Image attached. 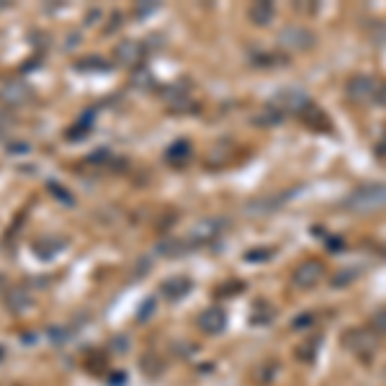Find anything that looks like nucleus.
Listing matches in <instances>:
<instances>
[{"instance_id": "1", "label": "nucleus", "mask_w": 386, "mask_h": 386, "mask_svg": "<svg viewBox=\"0 0 386 386\" xmlns=\"http://www.w3.org/2000/svg\"><path fill=\"white\" fill-rule=\"evenodd\" d=\"M345 207L353 211H376L386 209V186H360L348 196Z\"/></svg>"}, {"instance_id": "2", "label": "nucleus", "mask_w": 386, "mask_h": 386, "mask_svg": "<svg viewBox=\"0 0 386 386\" xmlns=\"http://www.w3.org/2000/svg\"><path fill=\"white\" fill-rule=\"evenodd\" d=\"M348 98L353 100V103H376L378 98H381V93H384V88H381V82H376L374 78H369V75H356V78H351V82H348Z\"/></svg>"}, {"instance_id": "3", "label": "nucleus", "mask_w": 386, "mask_h": 386, "mask_svg": "<svg viewBox=\"0 0 386 386\" xmlns=\"http://www.w3.org/2000/svg\"><path fill=\"white\" fill-rule=\"evenodd\" d=\"M342 345L351 353H356L358 358H371L374 351L378 348V337L371 330H351V333H345V337H342Z\"/></svg>"}, {"instance_id": "4", "label": "nucleus", "mask_w": 386, "mask_h": 386, "mask_svg": "<svg viewBox=\"0 0 386 386\" xmlns=\"http://www.w3.org/2000/svg\"><path fill=\"white\" fill-rule=\"evenodd\" d=\"M64 247H67V237H62V234H44V237L34 240V245H31L34 258H39V261L44 263L54 261Z\"/></svg>"}, {"instance_id": "5", "label": "nucleus", "mask_w": 386, "mask_h": 386, "mask_svg": "<svg viewBox=\"0 0 386 386\" xmlns=\"http://www.w3.org/2000/svg\"><path fill=\"white\" fill-rule=\"evenodd\" d=\"M279 42H281V46H283V49H288V52H304V49H312V44H315L317 39H315V34H312L309 28L291 26V28H286V31L279 36Z\"/></svg>"}, {"instance_id": "6", "label": "nucleus", "mask_w": 386, "mask_h": 386, "mask_svg": "<svg viewBox=\"0 0 386 386\" xmlns=\"http://www.w3.org/2000/svg\"><path fill=\"white\" fill-rule=\"evenodd\" d=\"M294 286L297 288H315L324 279V265L319 261H304L299 263L294 270Z\"/></svg>"}, {"instance_id": "7", "label": "nucleus", "mask_w": 386, "mask_h": 386, "mask_svg": "<svg viewBox=\"0 0 386 386\" xmlns=\"http://www.w3.org/2000/svg\"><path fill=\"white\" fill-rule=\"evenodd\" d=\"M3 304H6V309H8L10 315H26L28 309L34 306V297H31V291L24 286H13L6 291V297H3Z\"/></svg>"}, {"instance_id": "8", "label": "nucleus", "mask_w": 386, "mask_h": 386, "mask_svg": "<svg viewBox=\"0 0 386 386\" xmlns=\"http://www.w3.org/2000/svg\"><path fill=\"white\" fill-rule=\"evenodd\" d=\"M31 98H34L31 88L21 80H10L0 88V100H3L6 106H24V103H28Z\"/></svg>"}, {"instance_id": "9", "label": "nucleus", "mask_w": 386, "mask_h": 386, "mask_svg": "<svg viewBox=\"0 0 386 386\" xmlns=\"http://www.w3.org/2000/svg\"><path fill=\"white\" fill-rule=\"evenodd\" d=\"M114 57H116V62L124 64V67H137V64H142V60H144V44L132 42V39L119 42L116 49H114Z\"/></svg>"}, {"instance_id": "10", "label": "nucleus", "mask_w": 386, "mask_h": 386, "mask_svg": "<svg viewBox=\"0 0 386 386\" xmlns=\"http://www.w3.org/2000/svg\"><path fill=\"white\" fill-rule=\"evenodd\" d=\"M198 327H201V333H207V335H219L227 327L225 309H219V306H209L207 312L198 317Z\"/></svg>"}, {"instance_id": "11", "label": "nucleus", "mask_w": 386, "mask_h": 386, "mask_svg": "<svg viewBox=\"0 0 386 386\" xmlns=\"http://www.w3.org/2000/svg\"><path fill=\"white\" fill-rule=\"evenodd\" d=\"M188 291H191V281L186 279V276H173V279L160 283V294H162V299H168V301H178V299H183Z\"/></svg>"}, {"instance_id": "12", "label": "nucleus", "mask_w": 386, "mask_h": 386, "mask_svg": "<svg viewBox=\"0 0 386 386\" xmlns=\"http://www.w3.org/2000/svg\"><path fill=\"white\" fill-rule=\"evenodd\" d=\"M222 227H225V222H219V219H204V222H198L196 229H193V243H201V245L211 243V240H216L222 234Z\"/></svg>"}, {"instance_id": "13", "label": "nucleus", "mask_w": 386, "mask_h": 386, "mask_svg": "<svg viewBox=\"0 0 386 386\" xmlns=\"http://www.w3.org/2000/svg\"><path fill=\"white\" fill-rule=\"evenodd\" d=\"M276 16V8L273 3H252L250 10H247V18H250L255 26H268L270 21Z\"/></svg>"}, {"instance_id": "14", "label": "nucleus", "mask_w": 386, "mask_h": 386, "mask_svg": "<svg viewBox=\"0 0 386 386\" xmlns=\"http://www.w3.org/2000/svg\"><path fill=\"white\" fill-rule=\"evenodd\" d=\"M191 157V144L186 139H180V142H173L168 147V152H165V160L173 162V165H186Z\"/></svg>"}, {"instance_id": "15", "label": "nucleus", "mask_w": 386, "mask_h": 386, "mask_svg": "<svg viewBox=\"0 0 386 386\" xmlns=\"http://www.w3.org/2000/svg\"><path fill=\"white\" fill-rule=\"evenodd\" d=\"M299 116L304 119V121H306V124H309V126H315V129H327V126H330V121H327V116H324L322 111H319V108H317L315 103H312V100L306 103L304 111H301Z\"/></svg>"}, {"instance_id": "16", "label": "nucleus", "mask_w": 386, "mask_h": 386, "mask_svg": "<svg viewBox=\"0 0 386 386\" xmlns=\"http://www.w3.org/2000/svg\"><path fill=\"white\" fill-rule=\"evenodd\" d=\"M75 70L78 72H108L106 60L100 57H82L80 62H75Z\"/></svg>"}, {"instance_id": "17", "label": "nucleus", "mask_w": 386, "mask_h": 386, "mask_svg": "<svg viewBox=\"0 0 386 386\" xmlns=\"http://www.w3.org/2000/svg\"><path fill=\"white\" fill-rule=\"evenodd\" d=\"M157 252L165 255V258H178V255L186 252V243H180V240H162L157 245Z\"/></svg>"}, {"instance_id": "18", "label": "nucleus", "mask_w": 386, "mask_h": 386, "mask_svg": "<svg viewBox=\"0 0 386 386\" xmlns=\"http://www.w3.org/2000/svg\"><path fill=\"white\" fill-rule=\"evenodd\" d=\"M142 369L147 371V376H160L165 366H162V360H160V358H155L152 353H147V356L142 358Z\"/></svg>"}, {"instance_id": "19", "label": "nucleus", "mask_w": 386, "mask_h": 386, "mask_svg": "<svg viewBox=\"0 0 386 386\" xmlns=\"http://www.w3.org/2000/svg\"><path fill=\"white\" fill-rule=\"evenodd\" d=\"M46 188H49V193H52L54 198H57V201H62L64 207H72V204H75V198H72V193H67V191H64V186H60V183H49V186H46Z\"/></svg>"}, {"instance_id": "20", "label": "nucleus", "mask_w": 386, "mask_h": 386, "mask_svg": "<svg viewBox=\"0 0 386 386\" xmlns=\"http://www.w3.org/2000/svg\"><path fill=\"white\" fill-rule=\"evenodd\" d=\"M371 333L386 335V309H378L376 315L371 317Z\"/></svg>"}, {"instance_id": "21", "label": "nucleus", "mask_w": 386, "mask_h": 386, "mask_svg": "<svg viewBox=\"0 0 386 386\" xmlns=\"http://www.w3.org/2000/svg\"><path fill=\"white\" fill-rule=\"evenodd\" d=\"M88 119H90V114L85 116V121H80V124H75V129H67V139H82V137L88 134L90 132V126H88Z\"/></svg>"}, {"instance_id": "22", "label": "nucleus", "mask_w": 386, "mask_h": 386, "mask_svg": "<svg viewBox=\"0 0 386 386\" xmlns=\"http://www.w3.org/2000/svg\"><path fill=\"white\" fill-rule=\"evenodd\" d=\"M356 276H358V270L351 268V273H337V276L333 279V283H335V286H342V283H351Z\"/></svg>"}, {"instance_id": "23", "label": "nucleus", "mask_w": 386, "mask_h": 386, "mask_svg": "<svg viewBox=\"0 0 386 386\" xmlns=\"http://www.w3.org/2000/svg\"><path fill=\"white\" fill-rule=\"evenodd\" d=\"M10 126H13V116H10L6 108H0V134H3V132H8Z\"/></svg>"}, {"instance_id": "24", "label": "nucleus", "mask_w": 386, "mask_h": 386, "mask_svg": "<svg viewBox=\"0 0 386 386\" xmlns=\"http://www.w3.org/2000/svg\"><path fill=\"white\" fill-rule=\"evenodd\" d=\"M28 150H31V147H28L26 142H10L8 144V152L10 155H24V152H28Z\"/></svg>"}, {"instance_id": "25", "label": "nucleus", "mask_w": 386, "mask_h": 386, "mask_svg": "<svg viewBox=\"0 0 386 386\" xmlns=\"http://www.w3.org/2000/svg\"><path fill=\"white\" fill-rule=\"evenodd\" d=\"M152 309H155V301L150 299V301H147V304L142 306V315H137V319H139V322H144V319H150V315H152Z\"/></svg>"}, {"instance_id": "26", "label": "nucleus", "mask_w": 386, "mask_h": 386, "mask_svg": "<svg viewBox=\"0 0 386 386\" xmlns=\"http://www.w3.org/2000/svg\"><path fill=\"white\" fill-rule=\"evenodd\" d=\"M312 324V317H299L297 322H294V327H309Z\"/></svg>"}, {"instance_id": "27", "label": "nucleus", "mask_w": 386, "mask_h": 386, "mask_svg": "<svg viewBox=\"0 0 386 386\" xmlns=\"http://www.w3.org/2000/svg\"><path fill=\"white\" fill-rule=\"evenodd\" d=\"M6 286V276H0V288Z\"/></svg>"}, {"instance_id": "28", "label": "nucleus", "mask_w": 386, "mask_h": 386, "mask_svg": "<svg viewBox=\"0 0 386 386\" xmlns=\"http://www.w3.org/2000/svg\"><path fill=\"white\" fill-rule=\"evenodd\" d=\"M3 353H6V348H3V345H0V358H3Z\"/></svg>"}]
</instances>
